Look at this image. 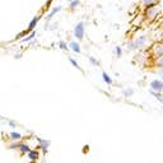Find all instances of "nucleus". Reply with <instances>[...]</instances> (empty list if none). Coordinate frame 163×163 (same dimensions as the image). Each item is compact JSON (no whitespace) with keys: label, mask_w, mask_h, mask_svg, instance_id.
<instances>
[{"label":"nucleus","mask_w":163,"mask_h":163,"mask_svg":"<svg viewBox=\"0 0 163 163\" xmlns=\"http://www.w3.org/2000/svg\"><path fill=\"white\" fill-rule=\"evenodd\" d=\"M161 13V7L157 4L154 5H149V7H145V10H144V17L149 21H154L158 14Z\"/></svg>","instance_id":"f257e3e1"},{"label":"nucleus","mask_w":163,"mask_h":163,"mask_svg":"<svg viewBox=\"0 0 163 163\" xmlns=\"http://www.w3.org/2000/svg\"><path fill=\"white\" fill-rule=\"evenodd\" d=\"M150 54L154 58H158V56L163 55V41L153 43V46L150 47Z\"/></svg>","instance_id":"f03ea898"},{"label":"nucleus","mask_w":163,"mask_h":163,"mask_svg":"<svg viewBox=\"0 0 163 163\" xmlns=\"http://www.w3.org/2000/svg\"><path fill=\"white\" fill-rule=\"evenodd\" d=\"M74 36H75V38H78V40H83L84 38V22L83 21L79 22V23L75 26Z\"/></svg>","instance_id":"7ed1b4c3"},{"label":"nucleus","mask_w":163,"mask_h":163,"mask_svg":"<svg viewBox=\"0 0 163 163\" xmlns=\"http://www.w3.org/2000/svg\"><path fill=\"white\" fill-rule=\"evenodd\" d=\"M150 89L153 92H158V93H162L163 92V82L159 79H154L150 82Z\"/></svg>","instance_id":"20e7f679"},{"label":"nucleus","mask_w":163,"mask_h":163,"mask_svg":"<svg viewBox=\"0 0 163 163\" xmlns=\"http://www.w3.org/2000/svg\"><path fill=\"white\" fill-rule=\"evenodd\" d=\"M148 40H149V38H148V36H146V34H142V36H139V37H138V38L134 41V42H135V47H136V50H138V48H142L143 46L145 45L146 42H148Z\"/></svg>","instance_id":"39448f33"},{"label":"nucleus","mask_w":163,"mask_h":163,"mask_svg":"<svg viewBox=\"0 0 163 163\" xmlns=\"http://www.w3.org/2000/svg\"><path fill=\"white\" fill-rule=\"evenodd\" d=\"M41 19V17L40 15H37V17H34L33 19L31 21V23H29V26H28V29H27V31L28 32H31V31H33L34 29V27L37 26V23H38V21Z\"/></svg>","instance_id":"423d86ee"},{"label":"nucleus","mask_w":163,"mask_h":163,"mask_svg":"<svg viewBox=\"0 0 163 163\" xmlns=\"http://www.w3.org/2000/svg\"><path fill=\"white\" fill-rule=\"evenodd\" d=\"M69 47L72 48V51H74L75 54H79L80 52V45L78 42H75V41H72V42L69 43Z\"/></svg>","instance_id":"0eeeda50"},{"label":"nucleus","mask_w":163,"mask_h":163,"mask_svg":"<svg viewBox=\"0 0 163 163\" xmlns=\"http://www.w3.org/2000/svg\"><path fill=\"white\" fill-rule=\"evenodd\" d=\"M18 148H19L21 153H28L31 149H29V146L27 145L26 143H19V145H18Z\"/></svg>","instance_id":"6e6552de"},{"label":"nucleus","mask_w":163,"mask_h":163,"mask_svg":"<svg viewBox=\"0 0 163 163\" xmlns=\"http://www.w3.org/2000/svg\"><path fill=\"white\" fill-rule=\"evenodd\" d=\"M60 10H61V7H56V8H54V9H52V10H51V12H50V14L47 15V22L50 21L51 18H52V17H54V15H55V14H58V13L60 12Z\"/></svg>","instance_id":"1a4fd4ad"},{"label":"nucleus","mask_w":163,"mask_h":163,"mask_svg":"<svg viewBox=\"0 0 163 163\" xmlns=\"http://www.w3.org/2000/svg\"><path fill=\"white\" fill-rule=\"evenodd\" d=\"M27 156H28V158L31 159V161H36L37 157H38V153H37L36 150H29L28 153H27Z\"/></svg>","instance_id":"9d476101"},{"label":"nucleus","mask_w":163,"mask_h":163,"mask_svg":"<svg viewBox=\"0 0 163 163\" xmlns=\"http://www.w3.org/2000/svg\"><path fill=\"white\" fill-rule=\"evenodd\" d=\"M154 66H157V68L163 66V55L158 56V58H156V60H154Z\"/></svg>","instance_id":"9b49d317"},{"label":"nucleus","mask_w":163,"mask_h":163,"mask_svg":"<svg viewBox=\"0 0 163 163\" xmlns=\"http://www.w3.org/2000/svg\"><path fill=\"white\" fill-rule=\"evenodd\" d=\"M102 78H103V80H105L107 84H112V79H111V77H110V75H108L106 72L102 73Z\"/></svg>","instance_id":"f8f14e48"},{"label":"nucleus","mask_w":163,"mask_h":163,"mask_svg":"<svg viewBox=\"0 0 163 163\" xmlns=\"http://www.w3.org/2000/svg\"><path fill=\"white\" fill-rule=\"evenodd\" d=\"M10 139H13V140H21L22 139V135L19 134V133L12 131V133H10Z\"/></svg>","instance_id":"ddd939ff"},{"label":"nucleus","mask_w":163,"mask_h":163,"mask_svg":"<svg viewBox=\"0 0 163 163\" xmlns=\"http://www.w3.org/2000/svg\"><path fill=\"white\" fill-rule=\"evenodd\" d=\"M79 4H80V0H73V1H70L69 8L73 10V9H75V8L79 7Z\"/></svg>","instance_id":"4468645a"},{"label":"nucleus","mask_w":163,"mask_h":163,"mask_svg":"<svg viewBox=\"0 0 163 163\" xmlns=\"http://www.w3.org/2000/svg\"><path fill=\"white\" fill-rule=\"evenodd\" d=\"M158 3V0H143L144 7H149V5H154Z\"/></svg>","instance_id":"2eb2a0df"},{"label":"nucleus","mask_w":163,"mask_h":163,"mask_svg":"<svg viewBox=\"0 0 163 163\" xmlns=\"http://www.w3.org/2000/svg\"><path fill=\"white\" fill-rule=\"evenodd\" d=\"M34 36H36V31H32L29 36H27L26 38H23V42H28V41H32V40H33V37H34Z\"/></svg>","instance_id":"dca6fc26"},{"label":"nucleus","mask_w":163,"mask_h":163,"mask_svg":"<svg viewBox=\"0 0 163 163\" xmlns=\"http://www.w3.org/2000/svg\"><path fill=\"white\" fill-rule=\"evenodd\" d=\"M59 46H60V48H61L62 51H68V50H69V47H68V45L64 42V41H60V42H59Z\"/></svg>","instance_id":"f3484780"},{"label":"nucleus","mask_w":163,"mask_h":163,"mask_svg":"<svg viewBox=\"0 0 163 163\" xmlns=\"http://www.w3.org/2000/svg\"><path fill=\"white\" fill-rule=\"evenodd\" d=\"M40 145L43 148V152H46V148L48 146V142H46V140H41V139H40Z\"/></svg>","instance_id":"a211bd4d"},{"label":"nucleus","mask_w":163,"mask_h":163,"mask_svg":"<svg viewBox=\"0 0 163 163\" xmlns=\"http://www.w3.org/2000/svg\"><path fill=\"white\" fill-rule=\"evenodd\" d=\"M115 54H116V56H117V58H121V55H122V48L120 47V46H117V47L115 48Z\"/></svg>","instance_id":"6ab92c4d"},{"label":"nucleus","mask_w":163,"mask_h":163,"mask_svg":"<svg viewBox=\"0 0 163 163\" xmlns=\"http://www.w3.org/2000/svg\"><path fill=\"white\" fill-rule=\"evenodd\" d=\"M69 61H70V64H73V65H74V66H75V68H77V69H79V68H80V66H79V65H78V62H77V61H75V60H74V59L69 58Z\"/></svg>","instance_id":"aec40b11"},{"label":"nucleus","mask_w":163,"mask_h":163,"mask_svg":"<svg viewBox=\"0 0 163 163\" xmlns=\"http://www.w3.org/2000/svg\"><path fill=\"white\" fill-rule=\"evenodd\" d=\"M124 94H125V96H131V94H133V89H125V91H124Z\"/></svg>","instance_id":"412c9836"},{"label":"nucleus","mask_w":163,"mask_h":163,"mask_svg":"<svg viewBox=\"0 0 163 163\" xmlns=\"http://www.w3.org/2000/svg\"><path fill=\"white\" fill-rule=\"evenodd\" d=\"M157 73H158V75L163 79V66H159L158 68V72H157Z\"/></svg>","instance_id":"4be33fe9"},{"label":"nucleus","mask_w":163,"mask_h":163,"mask_svg":"<svg viewBox=\"0 0 163 163\" xmlns=\"http://www.w3.org/2000/svg\"><path fill=\"white\" fill-rule=\"evenodd\" d=\"M89 60H91L92 64H94V65H98V61H97L94 58H92V56H91V58H89Z\"/></svg>","instance_id":"5701e85b"},{"label":"nucleus","mask_w":163,"mask_h":163,"mask_svg":"<svg viewBox=\"0 0 163 163\" xmlns=\"http://www.w3.org/2000/svg\"><path fill=\"white\" fill-rule=\"evenodd\" d=\"M159 37H161V40H162V41H163V31H162V32H161V36H159Z\"/></svg>","instance_id":"b1692460"},{"label":"nucleus","mask_w":163,"mask_h":163,"mask_svg":"<svg viewBox=\"0 0 163 163\" xmlns=\"http://www.w3.org/2000/svg\"><path fill=\"white\" fill-rule=\"evenodd\" d=\"M68 1H69V3H70V1H73V0H68Z\"/></svg>","instance_id":"393cba45"}]
</instances>
